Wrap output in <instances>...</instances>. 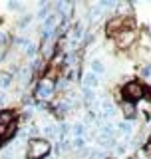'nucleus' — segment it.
Here are the masks:
<instances>
[{"instance_id":"f257e3e1","label":"nucleus","mask_w":151,"mask_h":159,"mask_svg":"<svg viewBox=\"0 0 151 159\" xmlns=\"http://www.w3.org/2000/svg\"><path fill=\"white\" fill-rule=\"evenodd\" d=\"M50 153V143L46 139L34 137L28 141V157L30 159H44Z\"/></svg>"},{"instance_id":"f03ea898","label":"nucleus","mask_w":151,"mask_h":159,"mask_svg":"<svg viewBox=\"0 0 151 159\" xmlns=\"http://www.w3.org/2000/svg\"><path fill=\"white\" fill-rule=\"evenodd\" d=\"M143 93H145V89H143V86L139 82H129V84L123 86V96L127 98V102H131V103L135 102V99H141Z\"/></svg>"},{"instance_id":"7ed1b4c3","label":"nucleus","mask_w":151,"mask_h":159,"mask_svg":"<svg viewBox=\"0 0 151 159\" xmlns=\"http://www.w3.org/2000/svg\"><path fill=\"white\" fill-rule=\"evenodd\" d=\"M135 40L133 32H129V30H125V32H117V38H115V42H117L119 48H127L129 44H131Z\"/></svg>"},{"instance_id":"20e7f679","label":"nucleus","mask_w":151,"mask_h":159,"mask_svg":"<svg viewBox=\"0 0 151 159\" xmlns=\"http://www.w3.org/2000/svg\"><path fill=\"white\" fill-rule=\"evenodd\" d=\"M99 86V80H98V76L95 74H92V72H88L84 76V88L85 89H94V88H98Z\"/></svg>"},{"instance_id":"39448f33","label":"nucleus","mask_w":151,"mask_h":159,"mask_svg":"<svg viewBox=\"0 0 151 159\" xmlns=\"http://www.w3.org/2000/svg\"><path fill=\"white\" fill-rule=\"evenodd\" d=\"M52 93H54V88L50 86L48 82H42V84L38 86V96H40V98H44V99H46V98L52 96Z\"/></svg>"},{"instance_id":"423d86ee","label":"nucleus","mask_w":151,"mask_h":159,"mask_svg":"<svg viewBox=\"0 0 151 159\" xmlns=\"http://www.w3.org/2000/svg\"><path fill=\"white\" fill-rule=\"evenodd\" d=\"M121 111H123V116L125 117H135V103H131V102H127V99H125V102L121 103Z\"/></svg>"},{"instance_id":"0eeeda50","label":"nucleus","mask_w":151,"mask_h":159,"mask_svg":"<svg viewBox=\"0 0 151 159\" xmlns=\"http://www.w3.org/2000/svg\"><path fill=\"white\" fill-rule=\"evenodd\" d=\"M12 121H14V113L12 111H8V109L0 111V125H2V127H8Z\"/></svg>"},{"instance_id":"6e6552de","label":"nucleus","mask_w":151,"mask_h":159,"mask_svg":"<svg viewBox=\"0 0 151 159\" xmlns=\"http://www.w3.org/2000/svg\"><path fill=\"white\" fill-rule=\"evenodd\" d=\"M102 111H103V117H112L115 113V107H113V103L109 102V99H103L102 102Z\"/></svg>"},{"instance_id":"1a4fd4ad","label":"nucleus","mask_w":151,"mask_h":159,"mask_svg":"<svg viewBox=\"0 0 151 159\" xmlns=\"http://www.w3.org/2000/svg\"><path fill=\"white\" fill-rule=\"evenodd\" d=\"M121 18H113V20H109V24H108V32L109 34H115L119 28H121Z\"/></svg>"},{"instance_id":"9d476101","label":"nucleus","mask_w":151,"mask_h":159,"mask_svg":"<svg viewBox=\"0 0 151 159\" xmlns=\"http://www.w3.org/2000/svg\"><path fill=\"white\" fill-rule=\"evenodd\" d=\"M54 24H56V14H50V16L44 20V32H52Z\"/></svg>"},{"instance_id":"9b49d317","label":"nucleus","mask_w":151,"mask_h":159,"mask_svg":"<svg viewBox=\"0 0 151 159\" xmlns=\"http://www.w3.org/2000/svg\"><path fill=\"white\" fill-rule=\"evenodd\" d=\"M72 133H74V137H82L84 133H85V127H84V123H74L72 125Z\"/></svg>"},{"instance_id":"f8f14e48","label":"nucleus","mask_w":151,"mask_h":159,"mask_svg":"<svg viewBox=\"0 0 151 159\" xmlns=\"http://www.w3.org/2000/svg\"><path fill=\"white\" fill-rule=\"evenodd\" d=\"M103 72H105L103 64L99 62V60H94V62H92V74H95V76H98V74H103Z\"/></svg>"},{"instance_id":"ddd939ff","label":"nucleus","mask_w":151,"mask_h":159,"mask_svg":"<svg viewBox=\"0 0 151 159\" xmlns=\"http://www.w3.org/2000/svg\"><path fill=\"white\" fill-rule=\"evenodd\" d=\"M10 84H12V76H10V74H4V76H0V88H8Z\"/></svg>"},{"instance_id":"4468645a","label":"nucleus","mask_w":151,"mask_h":159,"mask_svg":"<svg viewBox=\"0 0 151 159\" xmlns=\"http://www.w3.org/2000/svg\"><path fill=\"white\" fill-rule=\"evenodd\" d=\"M70 145H72L74 149H82V147L85 145V141H84V139H82V137H74V141H72V143H70Z\"/></svg>"},{"instance_id":"2eb2a0df","label":"nucleus","mask_w":151,"mask_h":159,"mask_svg":"<svg viewBox=\"0 0 151 159\" xmlns=\"http://www.w3.org/2000/svg\"><path fill=\"white\" fill-rule=\"evenodd\" d=\"M44 133H46L48 137H52V135H56V125L54 123H48L46 127H44Z\"/></svg>"},{"instance_id":"dca6fc26","label":"nucleus","mask_w":151,"mask_h":159,"mask_svg":"<svg viewBox=\"0 0 151 159\" xmlns=\"http://www.w3.org/2000/svg\"><path fill=\"white\" fill-rule=\"evenodd\" d=\"M84 98H85V102H94V99H95V93L92 92V89H85L84 88Z\"/></svg>"},{"instance_id":"f3484780","label":"nucleus","mask_w":151,"mask_h":159,"mask_svg":"<svg viewBox=\"0 0 151 159\" xmlns=\"http://www.w3.org/2000/svg\"><path fill=\"white\" fill-rule=\"evenodd\" d=\"M119 129H121L123 135H129V133H131V125H129V123H119Z\"/></svg>"},{"instance_id":"a211bd4d","label":"nucleus","mask_w":151,"mask_h":159,"mask_svg":"<svg viewBox=\"0 0 151 159\" xmlns=\"http://www.w3.org/2000/svg\"><path fill=\"white\" fill-rule=\"evenodd\" d=\"M38 18H44V20L48 18V6H44V8L38 10Z\"/></svg>"},{"instance_id":"6ab92c4d","label":"nucleus","mask_w":151,"mask_h":159,"mask_svg":"<svg viewBox=\"0 0 151 159\" xmlns=\"http://www.w3.org/2000/svg\"><path fill=\"white\" fill-rule=\"evenodd\" d=\"M16 44H18V46H24V48H26L28 44H30V40H28V38H18Z\"/></svg>"},{"instance_id":"aec40b11","label":"nucleus","mask_w":151,"mask_h":159,"mask_svg":"<svg viewBox=\"0 0 151 159\" xmlns=\"http://www.w3.org/2000/svg\"><path fill=\"white\" fill-rule=\"evenodd\" d=\"M8 8H10V10H22L20 2H8Z\"/></svg>"},{"instance_id":"412c9836","label":"nucleus","mask_w":151,"mask_h":159,"mask_svg":"<svg viewBox=\"0 0 151 159\" xmlns=\"http://www.w3.org/2000/svg\"><path fill=\"white\" fill-rule=\"evenodd\" d=\"M141 74H143V76H151V66H145Z\"/></svg>"},{"instance_id":"4be33fe9","label":"nucleus","mask_w":151,"mask_h":159,"mask_svg":"<svg viewBox=\"0 0 151 159\" xmlns=\"http://www.w3.org/2000/svg\"><path fill=\"white\" fill-rule=\"evenodd\" d=\"M147 151H151V145H147Z\"/></svg>"}]
</instances>
